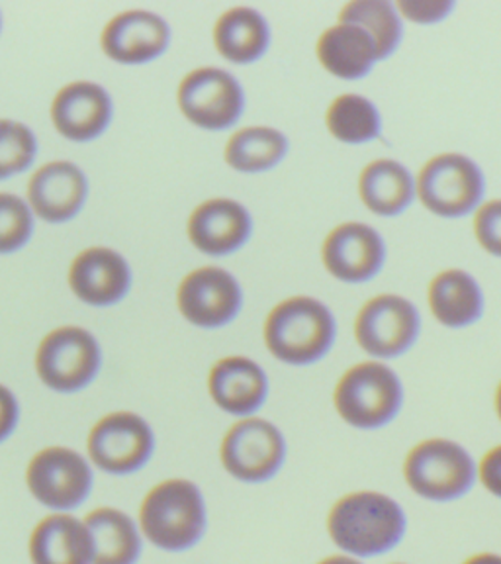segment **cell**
Masks as SVG:
<instances>
[{
    "instance_id": "cell-1",
    "label": "cell",
    "mask_w": 501,
    "mask_h": 564,
    "mask_svg": "<svg viewBox=\"0 0 501 564\" xmlns=\"http://www.w3.org/2000/svg\"><path fill=\"white\" fill-rule=\"evenodd\" d=\"M334 545L355 558H377L396 549L407 533V513L396 498L377 490L345 494L327 513Z\"/></svg>"
},
{
    "instance_id": "cell-2",
    "label": "cell",
    "mask_w": 501,
    "mask_h": 564,
    "mask_svg": "<svg viewBox=\"0 0 501 564\" xmlns=\"http://www.w3.org/2000/svg\"><path fill=\"white\" fill-rule=\"evenodd\" d=\"M208 523L200 488L173 478L151 488L140 508L141 535L168 553H183L203 541Z\"/></svg>"
},
{
    "instance_id": "cell-3",
    "label": "cell",
    "mask_w": 501,
    "mask_h": 564,
    "mask_svg": "<svg viewBox=\"0 0 501 564\" xmlns=\"http://www.w3.org/2000/svg\"><path fill=\"white\" fill-rule=\"evenodd\" d=\"M337 337L331 310L309 296L281 302L266 317L264 344L274 359L294 367L322 361Z\"/></svg>"
},
{
    "instance_id": "cell-4",
    "label": "cell",
    "mask_w": 501,
    "mask_h": 564,
    "mask_svg": "<svg viewBox=\"0 0 501 564\" xmlns=\"http://www.w3.org/2000/svg\"><path fill=\"white\" fill-rule=\"evenodd\" d=\"M405 485L422 500L433 503L457 502L475 490L478 463L457 441L425 440L407 453Z\"/></svg>"
},
{
    "instance_id": "cell-5",
    "label": "cell",
    "mask_w": 501,
    "mask_h": 564,
    "mask_svg": "<svg viewBox=\"0 0 501 564\" xmlns=\"http://www.w3.org/2000/svg\"><path fill=\"white\" fill-rule=\"evenodd\" d=\"M404 384L384 362L367 361L345 372L335 387L337 414L357 430H380L394 422L404 405Z\"/></svg>"
},
{
    "instance_id": "cell-6",
    "label": "cell",
    "mask_w": 501,
    "mask_h": 564,
    "mask_svg": "<svg viewBox=\"0 0 501 564\" xmlns=\"http://www.w3.org/2000/svg\"><path fill=\"white\" fill-rule=\"evenodd\" d=\"M415 186L423 206L449 220L478 210L486 194L482 169L460 153H443L427 161Z\"/></svg>"
},
{
    "instance_id": "cell-7",
    "label": "cell",
    "mask_w": 501,
    "mask_h": 564,
    "mask_svg": "<svg viewBox=\"0 0 501 564\" xmlns=\"http://www.w3.org/2000/svg\"><path fill=\"white\" fill-rule=\"evenodd\" d=\"M221 465L239 482L263 485L281 473L286 440L269 420L243 417L221 441Z\"/></svg>"
},
{
    "instance_id": "cell-8",
    "label": "cell",
    "mask_w": 501,
    "mask_h": 564,
    "mask_svg": "<svg viewBox=\"0 0 501 564\" xmlns=\"http://www.w3.org/2000/svg\"><path fill=\"white\" fill-rule=\"evenodd\" d=\"M102 352L95 335L83 327H59L35 352V370L55 392H77L97 379Z\"/></svg>"
},
{
    "instance_id": "cell-9",
    "label": "cell",
    "mask_w": 501,
    "mask_h": 564,
    "mask_svg": "<svg viewBox=\"0 0 501 564\" xmlns=\"http://www.w3.org/2000/svg\"><path fill=\"white\" fill-rule=\"evenodd\" d=\"M26 485L37 502L55 511L79 508L92 492L95 475L87 458L69 447H47L30 460Z\"/></svg>"
},
{
    "instance_id": "cell-10",
    "label": "cell",
    "mask_w": 501,
    "mask_h": 564,
    "mask_svg": "<svg viewBox=\"0 0 501 564\" xmlns=\"http://www.w3.org/2000/svg\"><path fill=\"white\" fill-rule=\"evenodd\" d=\"M422 334V317L404 296L382 294L362 306L355 322V337L374 359H396L410 351Z\"/></svg>"
},
{
    "instance_id": "cell-11",
    "label": "cell",
    "mask_w": 501,
    "mask_h": 564,
    "mask_svg": "<svg viewBox=\"0 0 501 564\" xmlns=\"http://www.w3.org/2000/svg\"><path fill=\"white\" fill-rule=\"evenodd\" d=\"M153 449L150 423L132 412L106 415L88 435V457L108 475H132L148 465Z\"/></svg>"
},
{
    "instance_id": "cell-12",
    "label": "cell",
    "mask_w": 501,
    "mask_h": 564,
    "mask_svg": "<svg viewBox=\"0 0 501 564\" xmlns=\"http://www.w3.org/2000/svg\"><path fill=\"white\" fill-rule=\"evenodd\" d=\"M178 106L198 128L228 130L243 115L246 95L228 70L203 67L188 73L181 83Z\"/></svg>"
},
{
    "instance_id": "cell-13",
    "label": "cell",
    "mask_w": 501,
    "mask_h": 564,
    "mask_svg": "<svg viewBox=\"0 0 501 564\" xmlns=\"http://www.w3.org/2000/svg\"><path fill=\"white\" fill-rule=\"evenodd\" d=\"M243 306L238 279L220 267H203L185 276L178 286V310L204 329L228 326Z\"/></svg>"
},
{
    "instance_id": "cell-14",
    "label": "cell",
    "mask_w": 501,
    "mask_h": 564,
    "mask_svg": "<svg viewBox=\"0 0 501 564\" xmlns=\"http://www.w3.org/2000/svg\"><path fill=\"white\" fill-rule=\"evenodd\" d=\"M324 264L337 281L369 282L386 263V243L379 231L359 221L341 224L327 236L322 249Z\"/></svg>"
},
{
    "instance_id": "cell-15",
    "label": "cell",
    "mask_w": 501,
    "mask_h": 564,
    "mask_svg": "<svg viewBox=\"0 0 501 564\" xmlns=\"http://www.w3.org/2000/svg\"><path fill=\"white\" fill-rule=\"evenodd\" d=\"M171 30L148 10H130L112 18L102 32V50L110 59L128 65L153 62L167 50Z\"/></svg>"
},
{
    "instance_id": "cell-16",
    "label": "cell",
    "mask_w": 501,
    "mask_h": 564,
    "mask_svg": "<svg viewBox=\"0 0 501 564\" xmlns=\"http://www.w3.org/2000/svg\"><path fill=\"white\" fill-rule=\"evenodd\" d=\"M253 220L243 204L229 198H214L190 214L188 238L208 256H229L251 238Z\"/></svg>"
},
{
    "instance_id": "cell-17",
    "label": "cell",
    "mask_w": 501,
    "mask_h": 564,
    "mask_svg": "<svg viewBox=\"0 0 501 564\" xmlns=\"http://www.w3.org/2000/svg\"><path fill=\"white\" fill-rule=\"evenodd\" d=\"M132 273L118 251L92 247L83 251L69 271V284L75 296L92 306L116 304L130 291Z\"/></svg>"
},
{
    "instance_id": "cell-18",
    "label": "cell",
    "mask_w": 501,
    "mask_h": 564,
    "mask_svg": "<svg viewBox=\"0 0 501 564\" xmlns=\"http://www.w3.org/2000/svg\"><path fill=\"white\" fill-rule=\"evenodd\" d=\"M87 176L69 161H53L40 169L28 186L32 210L45 221L75 218L87 200Z\"/></svg>"
},
{
    "instance_id": "cell-19",
    "label": "cell",
    "mask_w": 501,
    "mask_h": 564,
    "mask_svg": "<svg viewBox=\"0 0 501 564\" xmlns=\"http://www.w3.org/2000/svg\"><path fill=\"white\" fill-rule=\"evenodd\" d=\"M216 405L231 415L251 417L269 397V379L259 362L249 357H226L214 365L208 379Z\"/></svg>"
},
{
    "instance_id": "cell-20",
    "label": "cell",
    "mask_w": 501,
    "mask_h": 564,
    "mask_svg": "<svg viewBox=\"0 0 501 564\" xmlns=\"http://www.w3.org/2000/svg\"><path fill=\"white\" fill-rule=\"evenodd\" d=\"M112 118V100L105 88L88 80L70 83L57 93L52 105V120L63 138L95 140Z\"/></svg>"
},
{
    "instance_id": "cell-21",
    "label": "cell",
    "mask_w": 501,
    "mask_h": 564,
    "mask_svg": "<svg viewBox=\"0 0 501 564\" xmlns=\"http://www.w3.org/2000/svg\"><path fill=\"white\" fill-rule=\"evenodd\" d=\"M32 564H92V541L85 520L70 513H53L30 535Z\"/></svg>"
},
{
    "instance_id": "cell-22",
    "label": "cell",
    "mask_w": 501,
    "mask_h": 564,
    "mask_svg": "<svg viewBox=\"0 0 501 564\" xmlns=\"http://www.w3.org/2000/svg\"><path fill=\"white\" fill-rule=\"evenodd\" d=\"M317 59L337 79H364L379 63L377 45L362 28L335 24L317 42Z\"/></svg>"
},
{
    "instance_id": "cell-23",
    "label": "cell",
    "mask_w": 501,
    "mask_h": 564,
    "mask_svg": "<svg viewBox=\"0 0 501 564\" xmlns=\"http://www.w3.org/2000/svg\"><path fill=\"white\" fill-rule=\"evenodd\" d=\"M429 306L440 326L462 329L476 324L484 314V292L472 274L449 269L433 279Z\"/></svg>"
},
{
    "instance_id": "cell-24",
    "label": "cell",
    "mask_w": 501,
    "mask_h": 564,
    "mask_svg": "<svg viewBox=\"0 0 501 564\" xmlns=\"http://www.w3.org/2000/svg\"><path fill=\"white\" fill-rule=\"evenodd\" d=\"M92 541V564H138L143 541L135 521L116 508H98L85 518Z\"/></svg>"
},
{
    "instance_id": "cell-25",
    "label": "cell",
    "mask_w": 501,
    "mask_h": 564,
    "mask_svg": "<svg viewBox=\"0 0 501 564\" xmlns=\"http://www.w3.org/2000/svg\"><path fill=\"white\" fill-rule=\"evenodd\" d=\"M359 194L372 214L392 218L400 216L414 204L417 186L414 176L402 163L392 159H379L362 171Z\"/></svg>"
},
{
    "instance_id": "cell-26",
    "label": "cell",
    "mask_w": 501,
    "mask_h": 564,
    "mask_svg": "<svg viewBox=\"0 0 501 564\" xmlns=\"http://www.w3.org/2000/svg\"><path fill=\"white\" fill-rule=\"evenodd\" d=\"M214 44L224 59L249 65L259 62L269 50L271 28L257 10L231 9L216 22Z\"/></svg>"
},
{
    "instance_id": "cell-27",
    "label": "cell",
    "mask_w": 501,
    "mask_h": 564,
    "mask_svg": "<svg viewBox=\"0 0 501 564\" xmlns=\"http://www.w3.org/2000/svg\"><path fill=\"white\" fill-rule=\"evenodd\" d=\"M288 153V140L284 133L253 126L231 135L226 145V161L239 173H263L276 167Z\"/></svg>"
},
{
    "instance_id": "cell-28",
    "label": "cell",
    "mask_w": 501,
    "mask_h": 564,
    "mask_svg": "<svg viewBox=\"0 0 501 564\" xmlns=\"http://www.w3.org/2000/svg\"><path fill=\"white\" fill-rule=\"evenodd\" d=\"M341 24L359 26L372 37L379 53V62L396 53L404 37V24L396 4L388 0H355L345 4L339 14Z\"/></svg>"
},
{
    "instance_id": "cell-29",
    "label": "cell",
    "mask_w": 501,
    "mask_h": 564,
    "mask_svg": "<svg viewBox=\"0 0 501 564\" xmlns=\"http://www.w3.org/2000/svg\"><path fill=\"white\" fill-rule=\"evenodd\" d=\"M326 123L335 140L347 145L379 140L382 133V118L377 105L352 93L335 98L327 110Z\"/></svg>"
},
{
    "instance_id": "cell-30",
    "label": "cell",
    "mask_w": 501,
    "mask_h": 564,
    "mask_svg": "<svg viewBox=\"0 0 501 564\" xmlns=\"http://www.w3.org/2000/svg\"><path fill=\"white\" fill-rule=\"evenodd\" d=\"M34 133L24 123L0 120V178L26 171L35 158Z\"/></svg>"
},
{
    "instance_id": "cell-31",
    "label": "cell",
    "mask_w": 501,
    "mask_h": 564,
    "mask_svg": "<svg viewBox=\"0 0 501 564\" xmlns=\"http://www.w3.org/2000/svg\"><path fill=\"white\" fill-rule=\"evenodd\" d=\"M34 231L30 204L20 196L0 193V253H12L28 243Z\"/></svg>"
},
{
    "instance_id": "cell-32",
    "label": "cell",
    "mask_w": 501,
    "mask_h": 564,
    "mask_svg": "<svg viewBox=\"0 0 501 564\" xmlns=\"http://www.w3.org/2000/svg\"><path fill=\"white\" fill-rule=\"evenodd\" d=\"M475 234L490 256L501 257V200H490L478 208Z\"/></svg>"
},
{
    "instance_id": "cell-33",
    "label": "cell",
    "mask_w": 501,
    "mask_h": 564,
    "mask_svg": "<svg viewBox=\"0 0 501 564\" xmlns=\"http://www.w3.org/2000/svg\"><path fill=\"white\" fill-rule=\"evenodd\" d=\"M396 9L400 17L407 18L415 24H437L449 18L457 4L450 0H402L397 2Z\"/></svg>"
},
{
    "instance_id": "cell-34",
    "label": "cell",
    "mask_w": 501,
    "mask_h": 564,
    "mask_svg": "<svg viewBox=\"0 0 501 564\" xmlns=\"http://www.w3.org/2000/svg\"><path fill=\"white\" fill-rule=\"evenodd\" d=\"M478 482L488 494L501 500V445L488 451L478 463Z\"/></svg>"
},
{
    "instance_id": "cell-35",
    "label": "cell",
    "mask_w": 501,
    "mask_h": 564,
    "mask_svg": "<svg viewBox=\"0 0 501 564\" xmlns=\"http://www.w3.org/2000/svg\"><path fill=\"white\" fill-rule=\"evenodd\" d=\"M18 400L9 388L0 384V443L9 440L18 425Z\"/></svg>"
},
{
    "instance_id": "cell-36",
    "label": "cell",
    "mask_w": 501,
    "mask_h": 564,
    "mask_svg": "<svg viewBox=\"0 0 501 564\" xmlns=\"http://www.w3.org/2000/svg\"><path fill=\"white\" fill-rule=\"evenodd\" d=\"M462 564H501V555L498 553H476V555L468 556L467 561Z\"/></svg>"
},
{
    "instance_id": "cell-37",
    "label": "cell",
    "mask_w": 501,
    "mask_h": 564,
    "mask_svg": "<svg viewBox=\"0 0 501 564\" xmlns=\"http://www.w3.org/2000/svg\"><path fill=\"white\" fill-rule=\"evenodd\" d=\"M317 564H364L361 558H355L351 555H345V553H339V555H329L326 558H322Z\"/></svg>"
},
{
    "instance_id": "cell-38",
    "label": "cell",
    "mask_w": 501,
    "mask_h": 564,
    "mask_svg": "<svg viewBox=\"0 0 501 564\" xmlns=\"http://www.w3.org/2000/svg\"><path fill=\"white\" fill-rule=\"evenodd\" d=\"M495 414H498V417H500L501 422V382L500 387H498V390H495Z\"/></svg>"
},
{
    "instance_id": "cell-39",
    "label": "cell",
    "mask_w": 501,
    "mask_h": 564,
    "mask_svg": "<svg viewBox=\"0 0 501 564\" xmlns=\"http://www.w3.org/2000/svg\"><path fill=\"white\" fill-rule=\"evenodd\" d=\"M392 564H407V563H392Z\"/></svg>"
}]
</instances>
